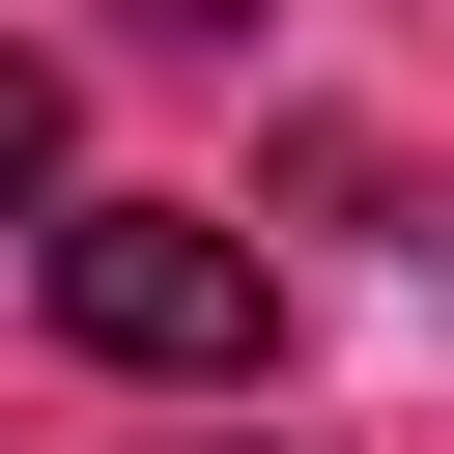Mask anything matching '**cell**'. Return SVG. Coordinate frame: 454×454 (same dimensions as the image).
Returning a JSON list of instances; mask_svg holds the SVG:
<instances>
[{"instance_id":"cell-1","label":"cell","mask_w":454,"mask_h":454,"mask_svg":"<svg viewBox=\"0 0 454 454\" xmlns=\"http://www.w3.org/2000/svg\"><path fill=\"white\" fill-rule=\"evenodd\" d=\"M57 340L142 369V397H227V369L284 340V284H255L227 199H57Z\"/></svg>"},{"instance_id":"cell-2","label":"cell","mask_w":454,"mask_h":454,"mask_svg":"<svg viewBox=\"0 0 454 454\" xmlns=\"http://www.w3.org/2000/svg\"><path fill=\"white\" fill-rule=\"evenodd\" d=\"M57 170H85V85H57V57H28V28H0V227H28V199H57Z\"/></svg>"},{"instance_id":"cell-3","label":"cell","mask_w":454,"mask_h":454,"mask_svg":"<svg viewBox=\"0 0 454 454\" xmlns=\"http://www.w3.org/2000/svg\"><path fill=\"white\" fill-rule=\"evenodd\" d=\"M142 28H199V57H227V28H284V0H142Z\"/></svg>"}]
</instances>
